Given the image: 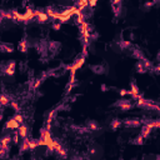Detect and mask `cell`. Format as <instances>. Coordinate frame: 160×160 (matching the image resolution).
Masks as SVG:
<instances>
[{"label": "cell", "instance_id": "obj_1", "mask_svg": "<svg viewBox=\"0 0 160 160\" xmlns=\"http://www.w3.org/2000/svg\"><path fill=\"white\" fill-rule=\"evenodd\" d=\"M15 66H16V63L14 60H11V61H8L3 65H0V70H1V73L4 75L13 76L15 74Z\"/></svg>", "mask_w": 160, "mask_h": 160}, {"label": "cell", "instance_id": "obj_2", "mask_svg": "<svg viewBox=\"0 0 160 160\" xmlns=\"http://www.w3.org/2000/svg\"><path fill=\"white\" fill-rule=\"evenodd\" d=\"M53 146H54V153L58 154L59 158H61V159H66L68 158V150L65 149V148L60 143H59V141L54 140V144H53Z\"/></svg>", "mask_w": 160, "mask_h": 160}, {"label": "cell", "instance_id": "obj_3", "mask_svg": "<svg viewBox=\"0 0 160 160\" xmlns=\"http://www.w3.org/2000/svg\"><path fill=\"white\" fill-rule=\"evenodd\" d=\"M113 106L114 108H120L121 111H128L130 109H133V104L129 102V100H125V99H121V100H118V102H115L114 104H113Z\"/></svg>", "mask_w": 160, "mask_h": 160}, {"label": "cell", "instance_id": "obj_4", "mask_svg": "<svg viewBox=\"0 0 160 160\" xmlns=\"http://www.w3.org/2000/svg\"><path fill=\"white\" fill-rule=\"evenodd\" d=\"M111 8H113V13H114V16L120 18L123 14V1L121 0H115V1H111Z\"/></svg>", "mask_w": 160, "mask_h": 160}, {"label": "cell", "instance_id": "obj_5", "mask_svg": "<svg viewBox=\"0 0 160 160\" xmlns=\"http://www.w3.org/2000/svg\"><path fill=\"white\" fill-rule=\"evenodd\" d=\"M35 48H37V50L40 55H43V56L48 55V53H49L48 51V41H44V40L38 41V43L35 44Z\"/></svg>", "mask_w": 160, "mask_h": 160}, {"label": "cell", "instance_id": "obj_6", "mask_svg": "<svg viewBox=\"0 0 160 160\" xmlns=\"http://www.w3.org/2000/svg\"><path fill=\"white\" fill-rule=\"evenodd\" d=\"M35 19L39 24H45L49 21V16L45 11H40V10H35Z\"/></svg>", "mask_w": 160, "mask_h": 160}, {"label": "cell", "instance_id": "obj_7", "mask_svg": "<svg viewBox=\"0 0 160 160\" xmlns=\"http://www.w3.org/2000/svg\"><path fill=\"white\" fill-rule=\"evenodd\" d=\"M84 63H85V58H84V56H80L78 60H76V61L72 65V66L69 68V70H70V75H75V72H76L78 69H80L83 65H84Z\"/></svg>", "mask_w": 160, "mask_h": 160}, {"label": "cell", "instance_id": "obj_8", "mask_svg": "<svg viewBox=\"0 0 160 160\" xmlns=\"http://www.w3.org/2000/svg\"><path fill=\"white\" fill-rule=\"evenodd\" d=\"M11 143H13V141H11V135L10 134H7V135H4L0 138V146H3L5 150L9 151Z\"/></svg>", "mask_w": 160, "mask_h": 160}, {"label": "cell", "instance_id": "obj_9", "mask_svg": "<svg viewBox=\"0 0 160 160\" xmlns=\"http://www.w3.org/2000/svg\"><path fill=\"white\" fill-rule=\"evenodd\" d=\"M60 43L59 41H49L48 43V51L50 53L51 55H55L56 53L60 50Z\"/></svg>", "mask_w": 160, "mask_h": 160}, {"label": "cell", "instance_id": "obj_10", "mask_svg": "<svg viewBox=\"0 0 160 160\" xmlns=\"http://www.w3.org/2000/svg\"><path fill=\"white\" fill-rule=\"evenodd\" d=\"M89 69H90L94 74H98V75H103V74L106 73V70H108V69H106V66H104V65H100V64L90 65Z\"/></svg>", "mask_w": 160, "mask_h": 160}, {"label": "cell", "instance_id": "obj_11", "mask_svg": "<svg viewBox=\"0 0 160 160\" xmlns=\"http://www.w3.org/2000/svg\"><path fill=\"white\" fill-rule=\"evenodd\" d=\"M139 93H140V90H139L138 85H136L134 81H132V83H130V90H129V95L132 96L134 100H136V99H138V96L140 95Z\"/></svg>", "mask_w": 160, "mask_h": 160}, {"label": "cell", "instance_id": "obj_12", "mask_svg": "<svg viewBox=\"0 0 160 160\" xmlns=\"http://www.w3.org/2000/svg\"><path fill=\"white\" fill-rule=\"evenodd\" d=\"M124 125L126 128H139L141 125L140 119H125L124 120Z\"/></svg>", "mask_w": 160, "mask_h": 160}, {"label": "cell", "instance_id": "obj_13", "mask_svg": "<svg viewBox=\"0 0 160 160\" xmlns=\"http://www.w3.org/2000/svg\"><path fill=\"white\" fill-rule=\"evenodd\" d=\"M20 126V124L15 120V118H11L7 123H5V129H10V130H18Z\"/></svg>", "mask_w": 160, "mask_h": 160}, {"label": "cell", "instance_id": "obj_14", "mask_svg": "<svg viewBox=\"0 0 160 160\" xmlns=\"http://www.w3.org/2000/svg\"><path fill=\"white\" fill-rule=\"evenodd\" d=\"M85 126L89 129V132H98V130H100L99 124L95 120H88Z\"/></svg>", "mask_w": 160, "mask_h": 160}, {"label": "cell", "instance_id": "obj_15", "mask_svg": "<svg viewBox=\"0 0 160 160\" xmlns=\"http://www.w3.org/2000/svg\"><path fill=\"white\" fill-rule=\"evenodd\" d=\"M29 48H30V43H29L26 39L20 40V43H19V51L20 53H26L29 50Z\"/></svg>", "mask_w": 160, "mask_h": 160}, {"label": "cell", "instance_id": "obj_16", "mask_svg": "<svg viewBox=\"0 0 160 160\" xmlns=\"http://www.w3.org/2000/svg\"><path fill=\"white\" fill-rule=\"evenodd\" d=\"M151 130H153V129H151L149 125H145V124H144L143 128H141L140 135L143 136L144 139H148V138H149V136H150V134H151Z\"/></svg>", "mask_w": 160, "mask_h": 160}, {"label": "cell", "instance_id": "obj_17", "mask_svg": "<svg viewBox=\"0 0 160 160\" xmlns=\"http://www.w3.org/2000/svg\"><path fill=\"white\" fill-rule=\"evenodd\" d=\"M116 45H118V48H119L120 50H125V49L132 48V43H130L129 40H120V41H118L116 43Z\"/></svg>", "mask_w": 160, "mask_h": 160}, {"label": "cell", "instance_id": "obj_18", "mask_svg": "<svg viewBox=\"0 0 160 160\" xmlns=\"http://www.w3.org/2000/svg\"><path fill=\"white\" fill-rule=\"evenodd\" d=\"M18 134H19V136L21 139H26L28 138V126L26 125H20L19 129H18Z\"/></svg>", "mask_w": 160, "mask_h": 160}, {"label": "cell", "instance_id": "obj_19", "mask_svg": "<svg viewBox=\"0 0 160 160\" xmlns=\"http://www.w3.org/2000/svg\"><path fill=\"white\" fill-rule=\"evenodd\" d=\"M10 103H11V100L8 95H5V94L0 95V106H8V105H10Z\"/></svg>", "mask_w": 160, "mask_h": 160}, {"label": "cell", "instance_id": "obj_20", "mask_svg": "<svg viewBox=\"0 0 160 160\" xmlns=\"http://www.w3.org/2000/svg\"><path fill=\"white\" fill-rule=\"evenodd\" d=\"M0 51L3 53H13L14 46L11 44H0Z\"/></svg>", "mask_w": 160, "mask_h": 160}, {"label": "cell", "instance_id": "obj_21", "mask_svg": "<svg viewBox=\"0 0 160 160\" xmlns=\"http://www.w3.org/2000/svg\"><path fill=\"white\" fill-rule=\"evenodd\" d=\"M146 103H148V100L140 94V95L138 96V99H136V106H138V108H145Z\"/></svg>", "mask_w": 160, "mask_h": 160}, {"label": "cell", "instance_id": "obj_22", "mask_svg": "<svg viewBox=\"0 0 160 160\" xmlns=\"http://www.w3.org/2000/svg\"><path fill=\"white\" fill-rule=\"evenodd\" d=\"M135 72H136V73H139V74H145V73H146V69L144 68L143 63H141L140 60L135 64Z\"/></svg>", "mask_w": 160, "mask_h": 160}, {"label": "cell", "instance_id": "obj_23", "mask_svg": "<svg viewBox=\"0 0 160 160\" xmlns=\"http://www.w3.org/2000/svg\"><path fill=\"white\" fill-rule=\"evenodd\" d=\"M121 120L120 119H113L111 121H110V128L113 129V130H116V129H119L120 126H121Z\"/></svg>", "mask_w": 160, "mask_h": 160}, {"label": "cell", "instance_id": "obj_24", "mask_svg": "<svg viewBox=\"0 0 160 160\" xmlns=\"http://www.w3.org/2000/svg\"><path fill=\"white\" fill-rule=\"evenodd\" d=\"M74 7H76L80 11H83L86 7H89V4H88V1H85V0H80V1H76V4L74 5Z\"/></svg>", "mask_w": 160, "mask_h": 160}, {"label": "cell", "instance_id": "obj_25", "mask_svg": "<svg viewBox=\"0 0 160 160\" xmlns=\"http://www.w3.org/2000/svg\"><path fill=\"white\" fill-rule=\"evenodd\" d=\"M144 141H145V139L143 138V136H141V135H138L135 139L132 140V144H134V145H143V144H144Z\"/></svg>", "mask_w": 160, "mask_h": 160}, {"label": "cell", "instance_id": "obj_26", "mask_svg": "<svg viewBox=\"0 0 160 160\" xmlns=\"http://www.w3.org/2000/svg\"><path fill=\"white\" fill-rule=\"evenodd\" d=\"M133 56H134V58H136L138 60H143V59L145 58V56H144V54H143V51L139 50V49L133 50Z\"/></svg>", "mask_w": 160, "mask_h": 160}, {"label": "cell", "instance_id": "obj_27", "mask_svg": "<svg viewBox=\"0 0 160 160\" xmlns=\"http://www.w3.org/2000/svg\"><path fill=\"white\" fill-rule=\"evenodd\" d=\"M141 63H143V65H144V68L146 69V72L148 70H151V68H153V64H151V61L150 60H148L146 58H144L143 60H140Z\"/></svg>", "mask_w": 160, "mask_h": 160}, {"label": "cell", "instance_id": "obj_28", "mask_svg": "<svg viewBox=\"0 0 160 160\" xmlns=\"http://www.w3.org/2000/svg\"><path fill=\"white\" fill-rule=\"evenodd\" d=\"M155 4H158L156 0H155V1H146V3H144V9H145V10H149V9L153 8Z\"/></svg>", "mask_w": 160, "mask_h": 160}, {"label": "cell", "instance_id": "obj_29", "mask_svg": "<svg viewBox=\"0 0 160 160\" xmlns=\"http://www.w3.org/2000/svg\"><path fill=\"white\" fill-rule=\"evenodd\" d=\"M19 139H20V136H19V134H18V132H16L13 136H11V141H13L14 144H18V143H19Z\"/></svg>", "mask_w": 160, "mask_h": 160}, {"label": "cell", "instance_id": "obj_30", "mask_svg": "<svg viewBox=\"0 0 160 160\" xmlns=\"http://www.w3.org/2000/svg\"><path fill=\"white\" fill-rule=\"evenodd\" d=\"M14 118H15V120L20 124V125H23V123H24V118H23V115H20V114H16Z\"/></svg>", "mask_w": 160, "mask_h": 160}, {"label": "cell", "instance_id": "obj_31", "mask_svg": "<svg viewBox=\"0 0 160 160\" xmlns=\"http://www.w3.org/2000/svg\"><path fill=\"white\" fill-rule=\"evenodd\" d=\"M55 113H56V110H53L51 113H50V114H49V116H48V120H46V121H48V124H50L53 120H54V116H55Z\"/></svg>", "mask_w": 160, "mask_h": 160}, {"label": "cell", "instance_id": "obj_32", "mask_svg": "<svg viewBox=\"0 0 160 160\" xmlns=\"http://www.w3.org/2000/svg\"><path fill=\"white\" fill-rule=\"evenodd\" d=\"M7 154H8V150H5L3 146H0V159H4L7 156Z\"/></svg>", "mask_w": 160, "mask_h": 160}, {"label": "cell", "instance_id": "obj_33", "mask_svg": "<svg viewBox=\"0 0 160 160\" xmlns=\"http://www.w3.org/2000/svg\"><path fill=\"white\" fill-rule=\"evenodd\" d=\"M60 28H61V24L59 21H54V23H53V29H54V30H60Z\"/></svg>", "mask_w": 160, "mask_h": 160}, {"label": "cell", "instance_id": "obj_34", "mask_svg": "<svg viewBox=\"0 0 160 160\" xmlns=\"http://www.w3.org/2000/svg\"><path fill=\"white\" fill-rule=\"evenodd\" d=\"M119 94H120V96H126V95H129V90H126V89H120Z\"/></svg>", "mask_w": 160, "mask_h": 160}, {"label": "cell", "instance_id": "obj_35", "mask_svg": "<svg viewBox=\"0 0 160 160\" xmlns=\"http://www.w3.org/2000/svg\"><path fill=\"white\" fill-rule=\"evenodd\" d=\"M10 106H11V108H13L14 110H16V111H19L20 110V108H19V105H18L15 102H11L10 103Z\"/></svg>", "mask_w": 160, "mask_h": 160}, {"label": "cell", "instance_id": "obj_36", "mask_svg": "<svg viewBox=\"0 0 160 160\" xmlns=\"http://www.w3.org/2000/svg\"><path fill=\"white\" fill-rule=\"evenodd\" d=\"M151 70H154V73H155V74H159L160 73V66H159V65H156V66L151 68ZM151 70H150V72H151Z\"/></svg>", "mask_w": 160, "mask_h": 160}, {"label": "cell", "instance_id": "obj_37", "mask_svg": "<svg viewBox=\"0 0 160 160\" xmlns=\"http://www.w3.org/2000/svg\"><path fill=\"white\" fill-rule=\"evenodd\" d=\"M88 4H89V7H91V8L96 7V1H95V0H91V1H88Z\"/></svg>", "mask_w": 160, "mask_h": 160}, {"label": "cell", "instance_id": "obj_38", "mask_svg": "<svg viewBox=\"0 0 160 160\" xmlns=\"http://www.w3.org/2000/svg\"><path fill=\"white\" fill-rule=\"evenodd\" d=\"M89 154H90L91 156H93V155H95V154H96V149H95V148H91V149L89 150Z\"/></svg>", "mask_w": 160, "mask_h": 160}, {"label": "cell", "instance_id": "obj_39", "mask_svg": "<svg viewBox=\"0 0 160 160\" xmlns=\"http://www.w3.org/2000/svg\"><path fill=\"white\" fill-rule=\"evenodd\" d=\"M100 89H102V91H108V86H106L105 84H102V86H100Z\"/></svg>", "mask_w": 160, "mask_h": 160}, {"label": "cell", "instance_id": "obj_40", "mask_svg": "<svg viewBox=\"0 0 160 160\" xmlns=\"http://www.w3.org/2000/svg\"><path fill=\"white\" fill-rule=\"evenodd\" d=\"M70 160H83V158L81 156H73Z\"/></svg>", "mask_w": 160, "mask_h": 160}, {"label": "cell", "instance_id": "obj_41", "mask_svg": "<svg viewBox=\"0 0 160 160\" xmlns=\"http://www.w3.org/2000/svg\"><path fill=\"white\" fill-rule=\"evenodd\" d=\"M1 119H3V115H1V114H0V120H1Z\"/></svg>", "mask_w": 160, "mask_h": 160}]
</instances>
